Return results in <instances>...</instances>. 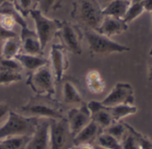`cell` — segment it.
I'll use <instances>...</instances> for the list:
<instances>
[{
    "label": "cell",
    "instance_id": "cell-1",
    "mask_svg": "<svg viewBox=\"0 0 152 149\" xmlns=\"http://www.w3.org/2000/svg\"><path fill=\"white\" fill-rule=\"evenodd\" d=\"M16 112L28 117L49 121L65 118L63 105L50 97L36 96L31 98L25 105L20 106Z\"/></svg>",
    "mask_w": 152,
    "mask_h": 149
},
{
    "label": "cell",
    "instance_id": "cell-22",
    "mask_svg": "<svg viewBox=\"0 0 152 149\" xmlns=\"http://www.w3.org/2000/svg\"><path fill=\"white\" fill-rule=\"evenodd\" d=\"M91 120L99 125V127L103 130L114 123L113 118L107 109L103 106L100 110L96 112L91 115Z\"/></svg>",
    "mask_w": 152,
    "mask_h": 149
},
{
    "label": "cell",
    "instance_id": "cell-29",
    "mask_svg": "<svg viewBox=\"0 0 152 149\" xmlns=\"http://www.w3.org/2000/svg\"><path fill=\"white\" fill-rule=\"evenodd\" d=\"M62 6L63 0H39V10L44 15H48L50 12L56 11L60 9Z\"/></svg>",
    "mask_w": 152,
    "mask_h": 149
},
{
    "label": "cell",
    "instance_id": "cell-37",
    "mask_svg": "<svg viewBox=\"0 0 152 149\" xmlns=\"http://www.w3.org/2000/svg\"><path fill=\"white\" fill-rule=\"evenodd\" d=\"M148 80L152 81V59L148 62Z\"/></svg>",
    "mask_w": 152,
    "mask_h": 149
},
{
    "label": "cell",
    "instance_id": "cell-5",
    "mask_svg": "<svg viewBox=\"0 0 152 149\" xmlns=\"http://www.w3.org/2000/svg\"><path fill=\"white\" fill-rule=\"evenodd\" d=\"M27 83L37 96L54 97L56 95V82L49 63L30 73Z\"/></svg>",
    "mask_w": 152,
    "mask_h": 149
},
{
    "label": "cell",
    "instance_id": "cell-6",
    "mask_svg": "<svg viewBox=\"0 0 152 149\" xmlns=\"http://www.w3.org/2000/svg\"><path fill=\"white\" fill-rule=\"evenodd\" d=\"M56 36L67 52L74 55H81L83 53V32L79 25L67 21H61Z\"/></svg>",
    "mask_w": 152,
    "mask_h": 149
},
{
    "label": "cell",
    "instance_id": "cell-32",
    "mask_svg": "<svg viewBox=\"0 0 152 149\" xmlns=\"http://www.w3.org/2000/svg\"><path fill=\"white\" fill-rule=\"evenodd\" d=\"M125 124L128 129V133L121 142V149H139V142L136 136L128 128L127 123Z\"/></svg>",
    "mask_w": 152,
    "mask_h": 149
},
{
    "label": "cell",
    "instance_id": "cell-42",
    "mask_svg": "<svg viewBox=\"0 0 152 149\" xmlns=\"http://www.w3.org/2000/svg\"><path fill=\"white\" fill-rule=\"evenodd\" d=\"M148 55L150 56V57H152V47L150 48V50H149V53H148Z\"/></svg>",
    "mask_w": 152,
    "mask_h": 149
},
{
    "label": "cell",
    "instance_id": "cell-12",
    "mask_svg": "<svg viewBox=\"0 0 152 149\" xmlns=\"http://www.w3.org/2000/svg\"><path fill=\"white\" fill-rule=\"evenodd\" d=\"M24 149H50L49 120L40 119Z\"/></svg>",
    "mask_w": 152,
    "mask_h": 149
},
{
    "label": "cell",
    "instance_id": "cell-18",
    "mask_svg": "<svg viewBox=\"0 0 152 149\" xmlns=\"http://www.w3.org/2000/svg\"><path fill=\"white\" fill-rule=\"evenodd\" d=\"M131 4V0H115L102 9L103 15L123 20Z\"/></svg>",
    "mask_w": 152,
    "mask_h": 149
},
{
    "label": "cell",
    "instance_id": "cell-11",
    "mask_svg": "<svg viewBox=\"0 0 152 149\" xmlns=\"http://www.w3.org/2000/svg\"><path fill=\"white\" fill-rule=\"evenodd\" d=\"M65 119L67 121L71 135L73 137L80 130H82L91 121V114L87 106V104L84 103L79 106L71 108L66 113Z\"/></svg>",
    "mask_w": 152,
    "mask_h": 149
},
{
    "label": "cell",
    "instance_id": "cell-27",
    "mask_svg": "<svg viewBox=\"0 0 152 149\" xmlns=\"http://www.w3.org/2000/svg\"><path fill=\"white\" fill-rule=\"evenodd\" d=\"M23 80V73L15 71L0 70V86L10 85Z\"/></svg>",
    "mask_w": 152,
    "mask_h": 149
},
{
    "label": "cell",
    "instance_id": "cell-38",
    "mask_svg": "<svg viewBox=\"0 0 152 149\" xmlns=\"http://www.w3.org/2000/svg\"><path fill=\"white\" fill-rule=\"evenodd\" d=\"M112 1H115V0H97V2L99 3V5L100 6V7L103 9L104 7H106L109 3H111Z\"/></svg>",
    "mask_w": 152,
    "mask_h": 149
},
{
    "label": "cell",
    "instance_id": "cell-31",
    "mask_svg": "<svg viewBox=\"0 0 152 149\" xmlns=\"http://www.w3.org/2000/svg\"><path fill=\"white\" fill-rule=\"evenodd\" d=\"M0 70L3 71H15L22 72L23 71L21 63L15 59H7L0 56Z\"/></svg>",
    "mask_w": 152,
    "mask_h": 149
},
{
    "label": "cell",
    "instance_id": "cell-4",
    "mask_svg": "<svg viewBox=\"0 0 152 149\" xmlns=\"http://www.w3.org/2000/svg\"><path fill=\"white\" fill-rule=\"evenodd\" d=\"M83 38L87 40L91 55L106 56L114 53H124L130 51V47L119 44L105 35L92 30H84Z\"/></svg>",
    "mask_w": 152,
    "mask_h": 149
},
{
    "label": "cell",
    "instance_id": "cell-30",
    "mask_svg": "<svg viewBox=\"0 0 152 149\" xmlns=\"http://www.w3.org/2000/svg\"><path fill=\"white\" fill-rule=\"evenodd\" d=\"M127 126L136 136L139 142V149H152V138L140 132L129 124H127Z\"/></svg>",
    "mask_w": 152,
    "mask_h": 149
},
{
    "label": "cell",
    "instance_id": "cell-25",
    "mask_svg": "<svg viewBox=\"0 0 152 149\" xmlns=\"http://www.w3.org/2000/svg\"><path fill=\"white\" fill-rule=\"evenodd\" d=\"M31 137H10L0 139L6 149H24Z\"/></svg>",
    "mask_w": 152,
    "mask_h": 149
},
{
    "label": "cell",
    "instance_id": "cell-41",
    "mask_svg": "<svg viewBox=\"0 0 152 149\" xmlns=\"http://www.w3.org/2000/svg\"><path fill=\"white\" fill-rule=\"evenodd\" d=\"M144 0H131L132 3H137V2H142Z\"/></svg>",
    "mask_w": 152,
    "mask_h": 149
},
{
    "label": "cell",
    "instance_id": "cell-39",
    "mask_svg": "<svg viewBox=\"0 0 152 149\" xmlns=\"http://www.w3.org/2000/svg\"><path fill=\"white\" fill-rule=\"evenodd\" d=\"M13 0H0V7H1L2 5L6 4V3H8V2H12Z\"/></svg>",
    "mask_w": 152,
    "mask_h": 149
},
{
    "label": "cell",
    "instance_id": "cell-34",
    "mask_svg": "<svg viewBox=\"0 0 152 149\" xmlns=\"http://www.w3.org/2000/svg\"><path fill=\"white\" fill-rule=\"evenodd\" d=\"M16 36H17L16 32L7 31L0 25V41H2V40L5 41L6 39H7L9 38H13V37H16Z\"/></svg>",
    "mask_w": 152,
    "mask_h": 149
},
{
    "label": "cell",
    "instance_id": "cell-24",
    "mask_svg": "<svg viewBox=\"0 0 152 149\" xmlns=\"http://www.w3.org/2000/svg\"><path fill=\"white\" fill-rule=\"evenodd\" d=\"M94 144L107 149H121V142L103 130L98 136Z\"/></svg>",
    "mask_w": 152,
    "mask_h": 149
},
{
    "label": "cell",
    "instance_id": "cell-7",
    "mask_svg": "<svg viewBox=\"0 0 152 149\" xmlns=\"http://www.w3.org/2000/svg\"><path fill=\"white\" fill-rule=\"evenodd\" d=\"M29 15H31L34 21L35 32L39 39L42 49L44 50L48 44L56 36L61 21L48 18L39 9L31 11Z\"/></svg>",
    "mask_w": 152,
    "mask_h": 149
},
{
    "label": "cell",
    "instance_id": "cell-21",
    "mask_svg": "<svg viewBox=\"0 0 152 149\" xmlns=\"http://www.w3.org/2000/svg\"><path fill=\"white\" fill-rule=\"evenodd\" d=\"M111 114L114 122L121 121L123 119L137 113L138 108L134 105H122L113 107H106Z\"/></svg>",
    "mask_w": 152,
    "mask_h": 149
},
{
    "label": "cell",
    "instance_id": "cell-44",
    "mask_svg": "<svg viewBox=\"0 0 152 149\" xmlns=\"http://www.w3.org/2000/svg\"><path fill=\"white\" fill-rule=\"evenodd\" d=\"M68 149H71V147H70V148H68Z\"/></svg>",
    "mask_w": 152,
    "mask_h": 149
},
{
    "label": "cell",
    "instance_id": "cell-14",
    "mask_svg": "<svg viewBox=\"0 0 152 149\" xmlns=\"http://www.w3.org/2000/svg\"><path fill=\"white\" fill-rule=\"evenodd\" d=\"M63 82V103L68 105L79 106L84 104L83 95L76 81L72 78H64Z\"/></svg>",
    "mask_w": 152,
    "mask_h": 149
},
{
    "label": "cell",
    "instance_id": "cell-17",
    "mask_svg": "<svg viewBox=\"0 0 152 149\" xmlns=\"http://www.w3.org/2000/svg\"><path fill=\"white\" fill-rule=\"evenodd\" d=\"M15 59L21 63L23 70L31 73L38 69L49 63V60L44 55H33L24 53H20L15 56Z\"/></svg>",
    "mask_w": 152,
    "mask_h": 149
},
{
    "label": "cell",
    "instance_id": "cell-28",
    "mask_svg": "<svg viewBox=\"0 0 152 149\" xmlns=\"http://www.w3.org/2000/svg\"><path fill=\"white\" fill-rule=\"evenodd\" d=\"M144 5L143 1L142 2H137V3H132L131 6L129 7L123 21L126 23L129 24L135 19H137L143 12H144Z\"/></svg>",
    "mask_w": 152,
    "mask_h": 149
},
{
    "label": "cell",
    "instance_id": "cell-33",
    "mask_svg": "<svg viewBox=\"0 0 152 149\" xmlns=\"http://www.w3.org/2000/svg\"><path fill=\"white\" fill-rule=\"evenodd\" d=\"M10 111L11 110H10L7 104L0 103V126H1L5 122V121L7 120Z\"/></svg>",
    "mask_w": 152,
    "mask_h": 149
},
{
    "label": "cell",
    "instance_id": "cell-10",
    "mask_svg": "<svg viewBox=\"0 0 152 149\" xmlns=\"http://www.w3.org/2000/svg\"><path fill=\"white\" fill-rule=\"evenodd\" d=\"M49 65L53 71L56 83L62 82L65 72L69 68L67 50L61 44H53L50 50Z\"/></svg>",
    "mask_w": 152,
    "mask_h": 149
},
{
    "label": "cell",
    "instance_id": "cell-15",
    "mask_svg": "<svg viewBox=\"0 0 152 149\" xmlns=\"http://www.w3.org/2000/svg\"><path fill=\"white\" fill-rule=\"evenodd\" d=\"M102 132V129L92 120L82 130H80L72 139V146L83 144H94L98 136Z\"/></svg>",
    "mask_w": 152,
    "mask_h": 149
},
{
    "label": "cell",
    "instance_id": "cell-43",
    "mask_svg": "<svg viewBox=\"0 0 152 149\" xmlns=\"http://www.w3.org/2000/svg\"><path fill=\"white\" fill-rule=\"evenodd\" d=\"M151 14V17H152V13H150ZM151 29H152V22H151Z\"/></svg>",
    "mask_w": 152,
    "mask_h": 149
},
{
    "label": "cell",
    "instance_id": "cell-16",
    "mask_svg": "<svg viewBox=\"0 0 152 149\" xmlns=\"http://www.w3.org/2000/svg\"><path fill=\"white\" fill-rule=\"evenodd\" d=\"M128 30V24H126L122 19H117L111 16H104L98 32L111 38L115 35H120Z\"/></svg>",
    "mask_w": 152,
    "mask_h": 149
},
{
    "label": "cell",
    "instance_id": "cell-36",
    "mask_svg": "<svg viewBox=\"0 0 152 149\" xmlns=\"http://www.w3.org/2000/svg\"><path fill=\"white\" fill-rule=\"evenodd\" d=\"M143 5H144V10L145 11L152 13V0H144Z\"/></svg>",
    "mask_w": 152,
    "mask_h": 149
},
{
    "label": "cell",
    "instance_id": "cell-35",
    "mask_svg": "<svg viewBox=\"0 0 152 149\" xmlns=\"http://www.w3.org/2000/svg\"><path fill=\"white\" fill-rule=\"evenodd\" d=\"M71 149H94V145L92 144H83L80 145L71 146Z\"/></svg>",
    "mask_w": 152,
    "mask_h": 149
},
{
    "label": "cell",
    "instance_id": "cell-3",
    "mask_svg": "<svg viewBox=\"0 0 152 149\" xmlns=\"http://www.w3.org/2000/svg\"><path fill=\"white\" fill-rule=\"evenodd\" d=\"M39 120L10 111L7 120L0 126V139L10 137H31Z\"/></svg>",
    "mask_w": 152,
    "mask_h": 149
},
{
    "label": "cell",
    "instance_id": "cell-23",
    "mask_svg": "<svg viewBox=\"0 0 152 149\" xmlns=\"http://www.w3.org/2000/svg\"><path fill=\"white\" fill-rule=\"evenodd\" d=\"M12 3L23 17H27L31 11L37 9L39 0H13Z\"/></svg>",
    "mask_w": 152,
    "mask_h": 149
},
{
    "label": "cell",
    "instance_id": "cell-26",
    "mask_svg": "<svg viewBox=\"0 0 152 149\" xmlns=\"http://www.w3.org/2000/svg\"><path fill=\"white\" fill-rule=\"evenodd\" d=\"M103 131L113 136L117 140L122 142V140L124 138V137L128 133V129H127L126 124L124 122L118 121V122L112 123L109 127L103 129Z\"/></svg>",
    "mask_w": 152,
    "mask_h": 149
},
{
    "label": "cell",
    "instance_id": "cell-20",
    "mask_svg": "<svg viewBox=\"0 0 152 149\" xmlns=\"http://www.w3.org/2000/svg\"><path fill=\"white\" fill-rule=\"evenodd\" d=\"M22 49V43L20 37H13L6 39L4 41L2 51H1V57L7 59H13L15 58L17 55L20 54Z\"/></svg>",
    "mask_w": 152,
    "mask_h": 149
},
{
    "label": "cell",
    "instance_id": "cell-19",
    "mask_svg": "<svg viewBox=\"0 0 152 149\" xmlns=\"http://www.w3.org/2000/svg\"><path fill=\"white\" fill-rule=\"evenodd\" d=\"M86 85L90 92L92 94H101L106 89V83L97 70H91L86 75Z\"/></svg>",
    "mask_w": 152,
    "mask_h": 149
},
{
    "label": "cell",
    "instance_id": "cell-9",
    "mask_svg": "<svg viewBox=\"0 0 152 149\" xmlns=\"http://www.w3.org/2000/svg\"><path fill=\"white\" fill-rule=\"evenodd\" d=\"M134 100V90L132 85L126 82H118L100 102L105 107H113L122 105H133Z\"/></svg>",
    "mask_w": 152,
    "mask_h": 149
},
{
    "label": "cell",
    "instance_id": "cell-13",
    "mask_svg": "<svg viewBox=\"0 0 152 149\" xmlns=\"http://www.w3.org/2000/svg\"><path fill=\"white\" fill-rule=\"evenodd\" d=\"M20 39L22 43V49H23L24 54L33 55H44V50L42 49L36 32L30 30L28 26L22 28Z\"/></svg>",
    "mask_w": 152,
    "mask_h": 149
},
{
    "label": "cell",
    "instance_id": "cell-8",
    "mask_svg": "<svg viewBox=\"0 0 152 149\" xmlns=\"http://www.w3.org/2000/svg\"><path fill=\"white\" fill-rule=\"evenodd\" d=\"M72 139L65 118L49 121L50 149H68L72 146Z\"/></svg>",
    "mask_w": 152,
    "mask_h": 149
},
{
    "label": "cell",
    "instance_id": "cell-2",
    "mask_svg": "<svg viewBox=\"0 0 152 149\" xmlns=\"http://www.w3.org/2000/svg\"><path fill=\"white\" fill-rule=\"evenodd\" d=\"M71 17L81 28L96 31L104 19L102 8L97 0H74Z\"/></svg>",
    "mask_w": 152,
    "mask_h": 149
},
{
    "label": "cell",
    "instance_id": "cell-40",
    "mask_svg": "<svg viewBox=\"0 0 152 149\" xmlns=\"http://www.w3.org/2000/svg\"><path fill=\"white\" fill-rule=\"evenodd\" d=\"M93 145H94V149H107V148H104V147H102V146H99V145H95V144H93Z\"/></svg>",
    "mask_w": 152,
    "mask_h": 149
}]
</instances>
